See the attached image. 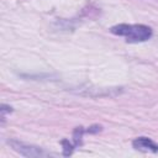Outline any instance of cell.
Returning <instances> with one entry per match:
<instances>
[{
	"label": "cell",
	"instance_id": "cell-1",
	"mask_svg": "<svg viewBox=\"0 0 158 158\" xmlns=\"http://www.w3.org/2000/svg\"><path fill=\"white\" fill-rule=\"evenodd\" d=\"M110 32L112 35L123 37L130 43L146 42L153 35L152 28L142 23H118L112 26L110 28Z\"/></svg>",
	"mask_w": 158,
	"mask_h": 158
},
{
	"label": "cell",
	"instance_id": "cell-2",
	"mask_svg": "<svg viewBox=\"0 0 158 158\" xmlns=\"http://www.w3.org/2000/svg\"><path fill=\"white\" fill-rule=\"evenodd\" d=\"M7 143L11 146V148L15 152H17V153H20L21 156H25V157L42 158V157H49V156H52L49 152L44 151L41 147H37V146H33V144H28V143L17 141V139H9Z\"/></svg>",
	"mask_w": 158,
	"mask_h": 158
},
{
	"label": "cell",
	"instance_id": "cell-3",
	"mask_svg": "<svg viewBox=\"0 0 158 158\" xmlns=\"http://www.w3.org/2000/svg\"><path fill=\"white\" fill-rule=\"evenodd\" d=\"M132 147L142 152H158V143L148 137H137L132 141Z\"/></svg>",
	"mask_w": 158,
	"mask_h": 158
},
{
	"label": "cell",
	"instance_id": "cell-4",
	"mask_svg": "<svg viewBox=\"0 0 158 158\" xmlns=\"http://www.w3.org/2000/svg\"><path fill=\"white\" fill-rule=\"evenodd\" d=\"M62 144H63V149H64L63 154H64V156L72 154V152H73V149H74V146L70 144L68 139H63V141H62Z\"/></svg>",
	"mask_w": 158,
	"mask_h": 158
},
{
	"label": "cell",
	"instance_id": "cell-5",
	"mask_svg": "<svg viewBox=\"0 0 158 158\" xmlns=\"http://www.w3.org/2000/svg\"><path fill=\"white\" fill-rule=\"evenodd\" d=\"M0 112H1V120H2V122H4V120H5V117H6V114L12 112V107L2 104V105L0 106Z\"/></svg>",
	"mask_w": 158,
	"mask_h": 158
}]
</instances>
